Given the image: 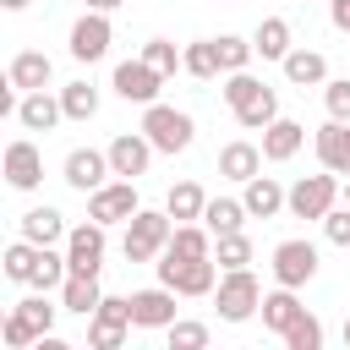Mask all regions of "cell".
I'll list each match as a JSON object with an SVG mask.
<instances>
[{"label": "cell", "mask_w": 350, "mask_h": 350, "mask_svg": "<svg viewBox=\"0 0 350 350\" xmlns=\"http://www.w3.org/2000/svg\"><path fill=\"white\" fill-rule=\"evenodd\" d=\"M33 262H38V246H33L27 235H16V241L5 246V257H0V273H5L11 284H27V279H33Z\"/></svg>", "instance_id": "cell-32"}, {"label": "cell", "mask_w": 350, "mask_h": 350, "mask_svg": "<svg viewBox=\"0 0 350 350\" xmlns=\"http://www.w3.org/2000/svg\"><path fill=\"white\" fill-rule=\"evenodd\" d=\"M153 142H148V131L137 126V131H120L115 142H109V170L115 175H126V180H137V175H148V164H153Z\"/></svg>", "instance_id": "cell-12"}, {"label": "cell", "mask_w": 350, "mask_h": 350, "mask_svg": "<svg viewBox=\"0 0 350 350\" xmlns=\"http://www.w3.org/2000/svg\"><path fill=\"white\" fill-rule=\"evenodd\" d=\"M131 328H137V323H131V301H126V295H104L98 312L88 317V345H93V350H120Z\"/></svg>", "instance_id": "cell-6"}, {"label": "cell", "mask_w": 350, "mask_h": 350, "mask_svg": "<svg viewBox=\"0 0 350 350\" xmlns=\"http://www.w3.org/2000/svg\"><path fill=\"white\" fill-rule=\"evenodd\" d=\"M345 345H350V317H345Z\"/></svg>", "instance_id": "cell-48"}, {"label": "cell", "mask_w": 350, "mask_h": 350, "mask_svg": "<svg viewBox=\"0 0 350 350\" xmlns=\"http://www.w3.org/2000/svg\"><path fill=\"white\" fill-rule=\"evenodd\" d=\"M0 5H5V11H22V5H27V0H0Z\"/></svg>", "instance_id": "cell-47"}, {"label": "cell", "mask_w": 350, "mask_h": 350, "mask_svg": "<svg viewBox=\"0 0 350 350\" xmlns=\"http://www.w3.org/2000/svg\"><path fill=\"white\" fill-rule=\"evenodd\" d=\"M71 279V262H66V252H55V246H38V262H33V290H60Z\"/></svg>", "instance_id": "cell-31"}, {"label": "cell", "mask_w": 350, "mask_h": 350, "mask_svg": "<svg viewBox=\"0 0 350 350\" xmlns=\"http://www.w3.org/2000/svg\"><path fill=\"white\" fill-rule=\"evenodd\" d=\"M279 66H284V77H290L295 88H323V82H328V60H323L317 49H290Z\"/></svg>", "instance_id": "cell-25"}, {"label": "cell", "mask_w": 350, "mask_h": 350, "mask_svg": "<svg viewBox=\"0 0 350 350\" xmlns=\"http://www.w3.org/2000/svg\"><path fill=\"white\" fill-rule=\"evenodd\" d=\"M170 235H175L170 208H164V213H159V208H137V213L126 219V241H120V252H126V262H153V257L170 246Z\"/></svg>", "instance_id": "cell-1"}, {"label": "cell", "mask_w": 350, "mask_h": 350, "mask_svg": "<svg viewBox=\"0 0 350 350\" xmlns=\"http://www.w3.org/2000/svg\"><path fill=\"white\" fill-rule=\"evenodd\" d=\"M49 77H55V66H49L44 49H22V55H11V66H5V82H11L16 93H38V88H49Z\"/></svg>", "instance_id": "cell-16"}, {"label": "cell", "mask_w": 350, "mask_h": 350, "mask_svg": "<svg viewBox=\"0 0 350 350\" xmlns=\"http://www.w3.org/2000/svg\"><path fill=\"white\" fill-rule=\"evenodd\" d=\"M339 197H345L339 175H334V170H323V175H301V180L290 186V202H284V208H290L295 219H323Z\"/></svg>", "instance_id": "cell-5"}, {"label": "cell", "mask_w": 350, "mask_h": 350, "mask_svg": "<svg viewBox=\"0 0 350 350\" xmlns=\"http://www.w3.org/2000/svg\"><path fill=\"white\" fill-rule=\"evenodd\" d=\"M213 262H219V268H246V262H252V241H246L241 230L213 235Z\"/></svg>", "instance_id": "cell-37"}, {"label": "cell", "mask_w": 350, "mask_h": 350, "mask_svg": "<svg viewBox=\"0 0 350 350\" xmlns=\"http://www.w3.org/2000/svg\"><path fill=\"white\" fill-rule=\"evenodd\" d=\"M345 202H350V180H345Z\"/></svg>", "instance_id": "cell-49"}, {"label": "cell", "mask_w": 350, "mask_h": 350, "mask_svg": "<svg viewBox=\"0 0 350 350\" xmlns=\"http://www.w3.org/2000/svg\"><path fill=\"white\" fill-rule=\"evenodd\" d=\"M159 257H175V262H191V257H213V230L208 224H175L170 246Z\"/></svg>", "instance_id": "cell-22"}, {"label": "cell", "mask_w": 350, "mask_h": 350, "mask_svg": "<svg viewBox=\"0 0 350 350\" xmlns=\"http://www.w3.org/2000/svg\"><path fill=\"white\" fill-rule=\"evenodd\" d=\"M16 312H22L38 334H55V317H60L66 306H55V301H49V290H33V295H22V301H16Z\"/></svg>", "instance_id": "cell-35"}, {"label": "cell", "mask_w": 350, "mask_h": 350, "mask_svg": "<svg viewBox=\"0 0 350 350\" xmlns=\"http://www.w3.org/2000/svg\"><path fill=\"white\" fill-rule=\"evenodd\" d=\"M60 104H66V120H93L98 115V88L93 82H66Z\"/></svg>", "instance_id": "cell-33"}, {"label": "cell", "mask_w": 350, "mask_h": 350, "mask_svg": "<svg viewBox=\"0 0 350 350\" xmlns=\"http://www.w3.org/2000/svg\"><path fill=\"white\" fill-rule=\"evenodd\" d=\"M241 202H246V213H252V219H273V213L290 202V191H284L273 175H252V180L241 186Z\"/></svg>", "instance_id": "cell-20"}, {"label": "cell", "mask_w": 350, "mask_h": 350, "mask_svg": "<svg viewBox=\"0 0 350 350\" xmlns=\"http://www.w3.org/2000/svg\"><path fill=\"white\" fill-rule=\"evenodd\" d=\"M328 22H334L339 33H350V0H328Z\"/></svg>", "instance_id": "cell-45"}, {"label": "cell", "mask_w": 350, "mask_h": 350, "mask_svg": "<svg viewBox=\"0 0 350 350\" xmlns=\"http://www.w3.org/2000/svg\"><path fill=\"white\" fill-rule=\"evenodd\" d=\"M142 60H148L153 71H164V77H175V66H180V49H175L170 38H148V44H142Z\"/></svg>", "instance_id": "cell-42"}, {"label": "cell", "mask_w": 350, "mask_h": 350, "mask_svg": "<svg viewBox=\"0 0 350 350\" xmlns=\"http://www.w3.org/2000/svg\"><path fill=\"white\" fill-rule=\"evenodd\" d=\"M323 235H328L334 246H350V202H345V208L334 202V208L323 213Z\"/></svg>", "instance_id": "cell-43"}, {"label": "cell", "mask_w": 350, "mask_h": 350, "mask_svg": "<svg viewBox=\"0 0 350 350\" xmlns=\"http://www.w3.org/2000/svg\"><path fill=\"white\" fill-rule=\"evenodd\" d=\"M137 208H142L137 202V180H126V175H115L98 191H88V219H98V224H126Z\"/></svg>", "instance_id": "cell-7"}, {"label": "cell", "mask_w": 350, "mask_h": 350, "mask_svg": "<svg viewBox=\"0 0 350 350\" xmlns=\"http://www.w3.org/2000/svg\"><path fill=\"white\" fill-rule=\"evenodd\" d=\"M22 235L33 241V246H55V241H66V213L60 208H27L22 213Z\"/></svg>", "instance_id": "cell-23"}, {"label": "cell", "mask_w": 350, "mask_h": 350, "mask_svg": "<svg viewBox=\"0 0 350 350\" xmlns=\"http://www.w3.org/2000/svg\"><path fill=\"white\" fill-rule=\"evenodd\" d=\"M109 175H115V170H109V148H104V153H98V148H71V153H66V186H71V191L88 197V191H98Z\"/></svg>", "instance_id": "cell-13"}, {"label": "cell", "mask_w": 350, "mask_h": 350, "mask_svg": "<svg viewBox=\"0 0 350 350\" xmlns=\"http://www.w3.org/2000/svg\"><path fill=\"white\" fill-rule=\"evenodd\" d=\"M88 11H115V5H126V0H82Z\"/></svg>", "instance_id": "cell-46"}, {"label": "cell", "mask_w": 350, "mask_h": 350, "mask_svg": "<svg viewBox=\"0 0 350 350\" xmlns=\"http://www.w3.org/2000/svg\"><path fill=\"white\" fill-rule=\"evenodd\" d=\"M0 339H5V350H33L44 334H38V328H33V323L11 306V312H5V323H0Z\"/></svg>", "instance_id": "cell-38"}, {"label": "cell", "mask_w": 350, "mask_h": 350, "mask_svg": "<svg viewBox=\"0 0 350 350\" xmlns=\"http://www.w3.org/2000/svg\"><path fill=\"white\" fill-rule=\"evenodd\" d=\"M312 142H317V164H323V170L350 175V120H328Z\"/></svg>", "instance_id": "cell-19"}, {"label": "cell", "mask_w": 350, "mask_h": 350, "mask_svg": "<svg viewBox=\"0 0 350 350\" xmlns=\"http://www.w3.org/2000/svg\"><path fill=\"white\" fill-rule=\"evenodd\" d=\"M109 88H115L126 104H153L159 88H164V71H153V66L137 55V60H120V66H115V82H109Z\"/></svg>", "instance_id": "cell-11"}, {"label": "cell", "mask_w": 350, "mask_h": 350, "mask_svg": "<svg viewBox=\"0 0 350 350\" xmlns=\"http://www.w3.org/2000/svg\"><path fill=\"white\" fill-rule=\"evenodd\" d=\"M98 301H104L98 273H71V279L60 284V306H66V312H77V317H93V312H98Z\"/></svg>", "instance_id": "cell-24"}, {"label": "cell", "mask_w": 350, "mask_h": 350, "mask_svg": "<svg viewBox=\"0 0 350 350\" xmlns=\"http://www.w3.org/2000/svg\"><path fill=\"white\" fill-rule=\"evenodd\" d=\"M279 339H284L290 350H323V323H317L312 312H301V317H295V323H290Z\"/></svg>", "instance_id": "cell-39"}, {"label": "cell", "mask_w": 350, "mask_h": 350, "mask_svg": "<svg viewBox=\"0 0 350 350\" xmlns=\"http://www.w3.org/2000/svg\"><path fill=\"white\" fill-rule=\"evenodd\" d=\"M252 44H257V55L262 60H284L295 44H290V22L284 16H262L257 22V33H252Z\"/></svg>", "instance_id": "cell-28"}, {"label": "cell", "mask_w": 350, "mask_h": 350, "mask_svg": "<svg viewBox=\"0 0 350 350\" xmlns=\"http://www.w3.org/2000/svg\"><path fill=\"white\" fill-rule=\"evenodd\" d=\"M262 88H268V82H257L252 71H224V104H230V109L252 104V98H257Z\"/></svg>", "instance_id": "cell-40"}, {"label": "cell", "mask_w": 350, "mask_h": 350, "mask_svg": "<svg viewBox=\"0 0 350 350\" xmlns=\"http://www.w3.org/2000/svg\"><path fill=\"white\" fill-rule=\"evenodd\" d=\"M109 38H115V27H109V11H82L77 22H71V60H82V66H93V60H104L109 55Z\"/></svg>", "instance_id": "cell-8"}, {"label": "cell", "mask_w": 350, "mask_h": 350, "mask_svg": "<svg viewBox=\"0 0 350 350\" xmlns=\"http://www.w3.org/2000/svg\"><path fill=\"white\" fill-rule=\"evenodd\" d=\"M44 180V153L27 142V137H16L11 148H5V186L11 191H33Z\"/></svg>", "instance_id": "cell-15"}, {"label": "cell", "mask_w": 350, "mask_h": 350, "mask_svg": "<svg viewBox=\"0 0 350 350\" xmlns=\"http://www.w3.org/2000/svg\"><path fill=\"white\" fill-rule=\"evenodd\" d=\"M213 44H219V66H224V71H246V66H252V55H257V44H252V38H241V33H219Z\"/></svg>", "instance_id": "cell-36"}, {"label": "cell", "mask_w": 350, "mask_h": 350, "mask_svg": "<svg viewBox=\"0 0 350 350\" xmlns=\"http://www.w3.org/2000/svg\"><path fill=\"white\" fill-rule=\"evenodd\" d=\"M180 71L186 77H197V82H213L224 66H219V44L213 38H197V44H186L180 49Z\"/></svg>", "instance_id": "cell-29"}, {"label": "cell", "mask_w": 350, "mask_h": 350, "mask_svg": "<svg viewBox=\"0 0 350 350\" xmlns=\"http://www.w3.org/2000/svg\"><path fill=\"white\" fill-rule=\"evenodd\" d=\"M301 312H306V306L295 301V290H290V284H273V290L262 295V328H273V334H284Z\"/></svg>", "instance_id": "cell-26"}, {"label": "cell", "mask_w": 350, "mask_h": 350, "mask_svg": "<svg viewBox=\"0 0 350 350\" xmlns=\"http://www.w3.org/2000/svg\"><path fill=\"white\" fill-rule=\"evenodd\" d=\"M268 268H273V284L301 290V284H312V273H317V246H312V241H279Z\"/></svg>", "instance_id": "cell-10"}, {"label": "cell", "mask_w": 350, "mask_h": 350, "mask_svg": "<svg viewBox=\"0 0 350 350\" xmlns=\"http://www.w3.org/2000/svg\"><path fill=\"white\" fill-rule=\"evenodd\" d=\"M219 175L246 186L252 175H262V148H257V142H224V148H219Z\"/></svg>", "instance_id": "cell-21"}, {"label": "cell", "mask_w": 350, "mask_h": 350, "mask_svg": "<svg viewBox=\"0 0 350 350\" xmlns=\"http://www.w3.org/2000/svg\"><path fill=\"white\" fill-rule=\"evenodd\" d=\"M268 120H279V98H273V88H262L252 104L235 109V126H241V131H262Z\"/></svg>", "instance_id": "cell-34"}, {"label": "cell", "mask_w": 350, "mask_h": 350, "mask_svg": "<svg viewBox=\"0 0 350 350\" xmlns=\"http://www.w3.org/2000/svg\"><path fill=\"white\" fill-rule=\"evenodd\" d=\"M323 104L328 120H350V82H323Z\"/></svg>", "instance_id": "cell-44"}, {"label": "cell", "mask_w": 350, "mask_h": 350, "mask_svg": "<svg viewBox=\"0 0 350 350\" xmlns=\"http://www.w3.org/2000/svg\"><path fill=\"white\" fill-rule=\"evenodd\" d=\"M164 334H170V350H202V345H208V323H186V317H175Z\"/></svg>", "instance_id": "cell-41"}, {"label": "cell", "mask_w": 350, "mask_h": 350, "mask_svg": "<svg viewBox=\"0 0 350 350\" xmlns=\"http://www.w3.org/2000/svg\"><path fill=\"white\" fill-rule=\"evenodd\" d=\"M153 268H159V284H170L175 295H191V301H197V295H213V284H219V273H224L213 257H191V262L159 257Z\"/></svg>", "instance_id": "cell-4"}, {"label": "cell", "mask_w": 350, "mask_h": 350, "mask_svg": "<svg viewBox=\"0 0 350 350\" xmlns=\"http://www.w3.org/2000/svg\"><path fill=\"white\" fill-rule=\"evenodd\" d=\"M301 142H306V126H301V120H290V115H279V120H268V126H262V159H268V164L295 159V153H301Z\"/></svg>", "instance_id": "cell-18"}, {"label": "cell", "mask_w": 350, "mask_h": 350, "mask_svg": "<svg viewBox=\"0 0 350 350\" xmlns=\"http://www.w3.org/2000/svg\"><path fill=\"white\" fill-rule=\"evenodd\" d=\"M131 323L137 328H170L175 323V290L170 284H153V290H131Z\"/></svg>", "instance_id": "cell-14"}, {"label": "cell", "mask_w": 350, "mask_h": 350, "mask_svg": "<svg viewBox=\"0 0 350 350\" xmlns=\"http://www.w3.org/2000/svg\"><path fill=\"white\" fill-rule=\"evenodd\" d=\"M164 208H170V219H175V224H197V219H202V208H208V197H202V186H197V180H175V186H170V197H164Z\"/></svg>", "instance_id": "cell-27"}, {"label": "cell", "mask_w": 350, "mask_h": 350, "mask_svg": "<svg viewBox=\"0 0 350 350\" xmlns=\"http://www.w3.org/2000/svg\"><path fill=\"white\" fill-rule=\"evenodd\" d=\"M104 230H109V224H98V219L66 230V262H71V273H98V268H104V246H109Z\"/></svg>", "instance_id": "cell-9"}, {"label": "cell", "mask_w": 350, "mask_h": 350, "mask_svg": "<svg viewBox=\"0 0 350 350\" xmlns=\"http://www.w3.org/2000/svg\"><path fill=\"white\" fill-rule=\"evenodd\" d=\"M60 120H66V104L55 93H44V88L38 93H22V104H16V126L22 131H55Z\"/></svg>", "instance_id": "cell-17"}, {"label": "cell", "mask_w": 350, "mask_h": 350, "mask_svg": "<svg viewBox=\"0 0 350 350\" xmlns=\"http://www.w3.org/2000/svg\"><path fill=\"white\" fill-rule=\"evenodd\" d=\"M213 301H219L224 323H246L252 312H262V284H257L252 268H224L219 284H213Z\"/></svg>", "instance_id": "cell-2"}, {"label": "cell", "mask_w": 350, "mask_h": 350, "mask_svg": "<svg viewBox=\"0 0 350 350\" xmlns=\"http://www.w3.org/2000/svg\"><path fill=\"white\" fill-rule=\"evenodd\" d=\"M142 131H148V142L159 148V153H186L191 148V137H197V126H191V115L186 109H170V104H142Z\"/></svg>", "instance_id": "cell-3"}, {"label": "cell", "mask_w": 350, "mask_h": 350, "mask_svg": "<svg viewBox=\"0 0 350 350\" xmlns=\"http://www.w3.org/2000/svg\"><path fill=\"white\" fill-rule=\"evenodd\" d=\"M252 213H246V202L241 197H208V208H202V224L213 230V235H230V230H241Z\"/></svg>", "instance_id": "cell-30"}]
</instances>
